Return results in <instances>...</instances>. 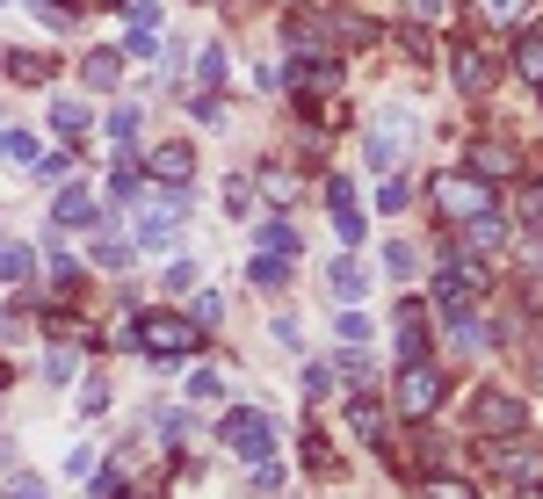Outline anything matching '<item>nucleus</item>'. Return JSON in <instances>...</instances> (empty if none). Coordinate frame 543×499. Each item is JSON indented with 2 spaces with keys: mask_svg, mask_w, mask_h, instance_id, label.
<instances>
[{
  "mask_svg": "<svg viewBox=\"0 0 543 499\" xmlns=\"http://www.w3.org/2000/svg\"><path fill=\"white\" fill-rule=\"evenodd\" d=\"M8 499H51V485H44V478H29V471H22V478H8Z\"/></svg>",
  "mask_w": 543,
  "mask_h": 499,
  "instance_id": "31",
  "label": "nucleus"
},
{
  "mask_svg": "<svg viewBox=\"0 0 543 499\" xmlns=\"http://www.w3.org/2000/svg\"><path fill=\"white\" fill-rule=\"evenodd\" d=\"M348 427L362 434V442H377V434H384V405H377V398H355V405H348Z\"/></svg>",
  "mask_w": 543,
  "mask_h": 499,
  "instance_id": "17",
  "label": "nucleus"
},
{
  "mask_svg": "<svg viewBox=\"0 0 543 499\" xmlns=\"http://www.w3.org/2000/svg\"><path fill=\"white\" fill-rule=\"evenodd\" d=\"M522 499H543V485H529V492H522Z\"/></svg>",
  "mask_w": 543,
  "mask_h": 499,
  "instance_id": "40",
  "label": "nucleus"
},
{
  "mask_svg": "<svg viewBox=\"0 0 543 499\" xmlns=\"http://www.w3.org/2000/svg\"><path fill=\"white\" fill-rule=\"evenodd\" d=\"M326 203H334V232H341V239H362V217H355L348 181H326Z\"/></svg>",
  "mask_w": 543,
  "mask_h": 499,
  "instance_id": "13",
  "label": "nucleus"
},
{
  "mask_svg": "<svg viewBox=\"0 0 543 499\" xmlns=\"http://www.w3.org/2000/svg\"><path fill=\"white\" fill-rule=\"evenodd\" d=\"M522 217H529V225L543 232V181H536V189H529V203H522Z\"/></svg>",
  "mask_w": 543,
  "mask_h": 499,
  "instance_id": "36",
  "label": "nucleus"
},
{
  "mask_svg": "<svg viewBox=\"0 0 543 499\" xmlns=\"http://www.w3.org/2000/svg\"><path fill=\"white\" fill-rule=\"evenodd\" d=\"M261 246H268V254H297V232L283 225V217H268V225H261Z\"/></svg>",
  "mask_w": 543,
  "mask_h": 499,
  "instance_id": "25",
  "label": "nucleus"
},
{
  "mask_svg": "<svg viewBox=\"0 0 543 499\" xmlns=\"http://www.w3.org/2000/svg\"><path fill=\"white\" fill-rule=\"evenodd\" d=\"M449 73H457L464 95H486V87H493V58L478 44H449Z\"/></svg>",
  "mask_w": 543,
  "mask_h": 499,
  "instance_id": "7",
  "label": "nucleus"
},
{
  "mask_svg": "<svg viewBox=\"0 0 543 499\" xmlns=\"http://www.w3.org/2000/svg\"><path fill=\"white\" fill-rule=\"evenodd\" d=\"M160 283H167V290H196V268H189V261H174V268L160 275Z\"/></svg>",
  "mask_w": 543,
  "mask_h": 499,
  "instance_id": "35",
  "label": "nucleus"
},
{
  "mask_svg": "<svg viewBox=\"0 0 543 499\" xmlns=\"http://www.w3.org/2000/svg\"><path fill=\"white\" fill-rule=\"evenodd\" d=\"M522 8H529V0H478V15H486L493 29H507V22H522Z\"/></svg>",
  "mask_w": 543,
  "mask_h": 499,
  "instance_id": "24",
  "label": "nucleus"
},
{
  "mask_svg": "<svg viewBox=\"0 0 543 499\" xmlns=\"http://www.w3.org/2000/svg\"><path fill=\"white\" fill-rule=\"evenodd\" d=\"M471 167H478V174H486V181H493V174H507V167H515V152H507L500 138H486V145H478V152H471Z\"/></svg>",
  "mask_w": 543,
  "mask_h": 499,
  "instance_id": "18",
  "label": "nucleus"
},
{
  "mask_svg": "<svg viewBox=\"0 0 543 499\" xmlns=\"http://www.w3.org/2000/svg\"><path fill=\"white\" fill-rule=\"evenodd\" d=\"M44 275H51V290H58V297H73V290H80V268H73L66 254H51V261H44Z\"/></svg>",
  "mask_w": 543,
  "mask_h": 499,
  "instance_id": "23",
  "label": "nucleus"
},
{
  "mask_svg": "<svg viewBox=\"0 0 543 499\" xmlns=\"http://www.w3.org/2000/svg\"><path fill=\"white\" fill-rule=\"evenodd\" d=\"M138 348L145 355H160V362H174V355H196L203 348V333H196V319H167V311H145L138 319Z\"/></svg>",
  "mask_w": 543,
  "mask_h": 499,
  "instance_id": "1",
  "label": "nucleus"
},
{
  "mask_svg": "<svg viewBox=\"0 0 543 499\" xmlns=\"http://www.w3.org/2000/svg\"><path fill=\"white\" fill-rule=\"evenodd\" d=\"M391 398H399L406 420H428L435 405H442V377H435L428 362H406V369H399V391H391Z\"/></svg>",
  "mask_w": 543,
  "mask_h": 499,
  "instance_id": "4",
  "label": "nucleus"
},
{
  "mask_svg": "<svg viewBox=\"0 0 543 499\" xmlns=\"http://www.w3.org/2000/svg\"><path fill=\"white\" fill-rule=\"evenodd\" d=\"M87 492H95V499H124V471H95Z\"/></svg>",
  "mask_w": 543,
  "mask_h": 499,
  "instance_id": "30",
  "label": "nucleus"
},
{
  "mask_svg": "<svg viewBox=\"0 0 543 499\" xmlns=\"http://www.w3.org/2000/svg\"><path fill=\"white\" fill-rule=\"evenodd\" d=\"M51 123H58L66 138H80V131H87V102H58V109H51Z\"/></svg>",
  "mask_w": 543,
  "mask_h": 499,
  "instance_id": "26",
  "label": "nucleus"
},
{
  "mask_svg": "<svg viewBox=\"0 0 543 499\" xmlns=\"http://www.w3.org/2000/svg\"><path fill=\"white\" fill-rule=\"evenodd\" d=\"M420 348H428V319H420V304H399V355L420 362Z\"/></svg>",
  "mask_w": 543,
  "mask_h": 499,
  "instance_id": "12",
  "label": "nucleus"
},
{
  "mask_svg": "<svg viewBox=\"0 0 543 499\" xmlns=\"http://www.w3.org/2000/svg\"><path fill=\"white\" fill-rule=\"evenodd\" d=\"M254 283H261V290H276V283H290V275H283V254H261V261H254Z\"/></svg>",
  "mask_w": 543,
  "mask_h": 499,
  "instance_id": "28",
  "label": "nucleus"
},
{
  "mask_svg": "<svg viewBox=\"0 0 543 499\" xmlns=\"http://www.w3.org/2000/svg\"><path fill=\"white\" fill-rule=\"evenodd\" d=\"M109 138H116V145H131V138H138V109H131V102L109 116Z\"/></svg>",
  "mask_w": 543,
  "mask_h": 499,
  "instance_id": "29",
  "label": "nucleus"
},
{
  "mask_svg": "<svg viewBox=\"0 0 543 499\" xmlns=\"http://www.w3.org/2000/svg\"><path fill=\"white\" fill-rule=\"evenodd\" d=\"M80 73H87V87H116V73H124V58H116V51H95Z\"/></svg>",
  "mask_w": 543,
  "mask_h": 499,
  "instance_id": "20",
  "label": "nucleus"
},
{
  "mask_svg": "<svg viewBox=\"0 0 543 499\" xmlns=\"http://www.w3.org/2000/svg\"><path fill=\"white\" fill-rule=\"evenodd\" d=\"M0 152H8L15 167H37V160H44V145H37V138H22V131H8V138H0Z\"/></svg>",
  "mask_w": 543,
  "mask_h": 499,
  "instance_id": "22",
  "label": "nucleus"
},
{
  "mask_svg": "<svg viewBox=\"0 0 543 499\" xmlns=\"http://www.w3.org/2000/svg\"><path fill=\"white\" fill-rule=\"evenodd\" d=\"M515 73L543 87V29H522V37H515Z\"/></svg>",
  "mask_w": 543,
  "mask_h": 499,
  "instance_id": "15",
  "label": "nucleus"
},
{
  "mask_svg": "<svg viewBox=\"0 0 543 499\" xmlns=\"http://www.w3.org/2000/svg\"><path fill=\"white\" fill-rule=\"evenodd\" d=\"M153 174H160V181H189V174H196V152H189V145H160V152H153Z\"/></svg>",
  "mask_w": 543,
  "mask_h": 499,
  "instance_id": "16",
  "label": "nucleus"
},
{
  "mask_svg": "<svg viewBox=\"0 0 543 499\" xmlns=\"http://www.w3.org/2000/svg\"><path fill=\"white\" fill-rule=\"evenodd\" d=\"M493 463L515 485H543V449H529V442H507V449H493Z\"/></svg>",
  "mask_w": 543,
  "mask_h": 499,
  "instance_id": "9",
  "label": "nucleus"
},
{
  "mask_svg": "<svg viewBox=\"0 0 543 499\" xmlns=\"http://www.w3.org/2000/svg\"><path fill=\"white\" fill-rule=\"evenodd\" d=\"M464 246H471V254H500V246H507V217H500V210L471 217V225H464Z\"/></svg>",
  "mask_w": 543,
  "mask_h": 499,
  "instance_id": "11",
  "label": "nucleus"
},
{
  "mask_svg": "<svg viewBox=\"0 0 543 499\" xmlns=\"http://www.w3.org/2000/svg\"><path fill=\"white\" fill-rule=\"evenodd\" d=\"M435 203H442V217H457V225H471V217H486L493 210V181L486 174H442L435 181Z\"/></svg>",
  "mask_w": 543,
  "mask_h": 499,
  "instance_id": "2",
  "label": "nucleus"
},
{
  "mask_svg": "<svg viewBox=\"0 0 543 499\" xmlns=\"http://www.w3.org/2000/svg\"><path fill=\"white\" fill-rule=\"evenodd\" d=\"M442 499H478V492L471 485H442Z\"/></svg>",
  "mask_w": 543,
  "mask_h": 499,
  "instance_id": "38",
  "label": "nucleus"
},
{
  "mask_svg": "<svg viewBox=\"0 0 543 499\" xmlns=\"http://www.w3.org/2000/svg\"><path fill=\"white\" fill-rule=\"evenodd\" d=\"M334 333H341V340H348V348H362V340H370V319H362V311H348V319H341V326H334Z\"/></svg>",
  "mask_w": 543,
  "mask_h": 499,
  "instance_id": "33",
  "label": "nucleus"
},
{
  "mask_svg": "<svg viewBox=\"0 0 543 499\" xmlns=\"http://www.w3.org/2000/svg\"><path fill=\"white\" fill-rule=\"evenodd\" d=\"M218 319H225V297L203 290V297H196V326H218Z\"/></svg>",
  "mask_w": 543,
  "mask_h": 499,
  "instance_id": "32",
  "label": "nucleus"
},
{
  "mask_svg": "<svg viewBox=\"0 0 543 499\" xmlns=\"http://www.w3.org/2000/svg\"><path fill=\"white\" fill-rule=\"evenodd\" d=\"M283 87H290L297 102H326V95H334V66H319V58H297V66L283 73Z\"/></svg>",
  "mask_w": 543,
  "mask_h": 499,
  "instance_id": "8",
  "label": "nucleus"
},
{
  "mask_svg": "<svg viewBox=\"0 0 543 499\" xmlns=\"http://www.w3.org/2000/svg\"><path fill=\"white\" fill-rule=\"evenodd\" d=\"M174 225H181V203H174V196H153V203H145V217H138V239L160 246V239H174Z\"/></svg>",
  "mask_w": 543,
  "mask_h": 499,
  "instance_id": "10",
  "label": "nucleus"
},
{
  "mask_svg": "<svg viewBox=\"0 0 543 499\" xmlns=\"http://www.w3.org/2000/svg\"><path fill=\"white\" fill-rule=\"evenodd\" d=\"M8 73H15L22 87H37V80L51 73V58H37V51H15V58H8Z\"/></svg>",
  "mask_w": 543,
  "mask_h": 499,
  "instance_id": "21",
  "label": "nucleus"
},
{
  "mask_svg": "<svg viewBox=\"0 0 543 499\" xmlns=\"http://www.w3.org/2000/svg\"><path fill=\"white\" fill-rule=\"evenodd\" d=\"M51 217H58V225H95V189H80V181H73V189L58 196Z\"/></svg>",
  "mask_w": 543,
  "mask_h": 499,
  "instance_id": "14",
  "label": "nucleus"
},
{
  "mask_svg": "<svg viewBox=\"0 0 543 499\" xmlns=\"http://www.w3.org/2000/svg\"><path fill=\"white\" fill-rule=\"evenodd\" d=\"M22 275H29V254L22 246H0V283H22Z\"/></svg>",
  "mask_w": 543,
  "mask_h": 499,
  "instance_id": "27",
  "label": "nucleus"
},
{
  "mask_svg": "<svg viewBox=\"0 0 543 499\" xmlns=\"http://www.w3.org/2000/svg\"><path fill=\"white\" fill-rule=\"evenodd\" d=\"M218 442H225L232 456H247V463H261L268 449H276V420H268V413H247V405H239V413H225V427H218Z\"/></svg>",
  "mask_w": 543,
  "mask_h": 499,
  "instance_id": "3",
  "label": "nucleus"
},
{
  "mask_svg": "<svg viewBox=\"0 0 543 499\" xmlns=\"http://www.w3.org/2000/svg\"><path fill=\"white\" fill-rule=\"evenodd\" d=\"M529 297H536V304H543V275H536V283H529Z\"/></svg>",
  "mask_w": 543,
  "mask_h": 499,
  "instance_id": "39",
  "label": "nucleus"
},
{
  "mask_svg": "<svg viewBox=\"0 0 543 499\" xmlns=\"http://www.w3.org/2000/svg\"><path fill=\"white\" fill-rule=\"evenodd\" d=\"M471 427L478 434H515L522 427V398L515 391H486V398L471 405Z\"/></svg>",
  "mask_w": 543,
  "mask_h": 499,
  "instance_id": "5",
  "label": "nucleus"
},
{
  "mask_svg": "<svg viewBox=\"0 0 543 499\" xmlns=\"http://www.w3.org/2000/svg\"><path fill=\"white\" fill-rule=\"evenodd\" d=\"M362 290H370V275H362L355 261H334V297H341V304H355Z\"/></svg>",
  "mask_w": 543,
  "mask_h": 499,
  "instance_id": "19",
  "label": "nucleus"
},
{
  "mask_svg": "<svg viewBox=\"0 0 543 499\" xmlns=\"http://www.w3.org/2000/svg\"><path fill=\"white\" fill-rule=\"evenodd\" d=\"M225 384H218V369H196V377H189V398H218Z\"/></svg>",
  "mask_w": 543,
  "mask_h": 499,
  "instance_id": "34",
  "label": "nucleus"
},
{
  "mask_svg": "<svg viewBox=\"0 0 543 499\" xmlns=\"http://www.w3.org/2000/svg\"><path fill=\"white\" fill-rule=\"evenodd\" d=\"M471 290H486V275H478V261H442V275H435V297H442V311H457Z\"/></svg>",
  "mask_w": 543,
  "mask_h": 499,
  "instance_id": "6",
  "label": "nucleus"
},
{
  "mask_svg": "<svg viewBox=\"0 0 543 499\" xmlns=\"http://www.w3.org/2000/svg\"><path fill=\"white\" fill-rule=\"evenodd\" d=\"M413 8H420V15H428V22H435V15L449 8V0H413Z\"/></svg>",
  "mask_w": 543,
  "mask_h": 499,
  "instance_id": "37",
  "label": "nucleus"
}]
</instances>
